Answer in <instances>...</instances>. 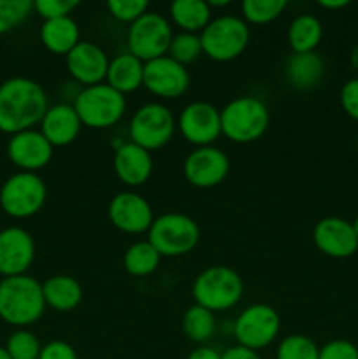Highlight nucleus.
<instances>
[{
  "mask_svg": "<svg viewBox=\"0 0 358 359\" xmlns=\"http://www.w3.org/2000/svg\"><path fill=\"white\" fill-rule=\"evenodd\" d=\"M48 109V95L37 81L11 77L0 84V132L16 135L32 130Z\"/></svg>",
  "mask_w": 358,
  "mask_h": 359,
  "instance_id": "obj_1",
  "label": "nucleus"
},
{
  "mask_svg": "<svg viewBox=\"0 0 358 359\" xmlns=\"http://www.w3.org/2000/svg\"><path fill=\"white\" fill-rule=\"evenodd\" d=\"M46 309L42 284L30 276L6 277L0 283V318L7 325L30 326L42 318Z\"/></svg>",
  "mask_w": 358,
  "mask_h": 359,
  "instance_id": "obj_2",
  "label": "nucleus"
},
{
  "mask_svg": "<svg viewBox=\"0 0 358 359\" xmlns=\"http://www.w3.org/2000/svg\"><path fill=\"white\" fill-rule=\"evenodd\" d=\"M244 293L241 276L234 269L214 265L202 270L193 280L192 294L197 305L211 312H223L235 307Z\"/></svg>",
  "mask_w": 358,
  "mask_h": 359,
  "instance_id": "obj_3",
  "label": "nucleus"
},
{
  "mask_svg": "<svg viewBox=\"0 0 358 359\" xmlns=\"http://www.w3.org/2000/svg\"><path fill=\"white\" fill-rule=\"evenodd\" d=\"M221 112V135L235 144H249L267 132L270 112L260 98L237 97Z\"/></svg>",
  "mask_w": 358,
  "mask_h": 359,
  "instance_id": "obj_4",
  "label": "nucleus"
},
{
  "mask_svg": "<svg viewBox=\"0 0 358 359\" xmlns=\"http://www.w3.org/2000/svg\"><path fill=\"white\" fill-rule=\"evenodd\" d=\"M72 105L83 126L97 130L116 125L126 111L125 95L116 91L107 83L83 88L76 95Z\"/></svg>",
  "mask_w": 358,
  "mask_h": 359,
  "instance_id": "obj_5",
  "label": "nucleus"
},
{
  "mask_svg": "<svg viewBox=\"0 0 358 359\" xmlns=\"http://www.w3.org/2000/svg\"><path fill=\"white\" fill-rule=\"evenodd\" d=\"M150 244L165 258L192 252L200 241V228L193 217L179 212L158 216L147 231Z\"/></svg>",
  "mask_w": 358,
  "mask_h": 359,
  "instance_id": "obj_6",
  "label": "nucleus"
},
{
  "mask_svg": "<svg viewBox=\"0 0 358 359\" xmlns=\"http://www.w3.org/2000/svg\"><path fill=\"white\" fill-rule=\"evenodd\" d=\"M249 27L242 18L220 16L200 34L202 51L214 62H232L244 53L249 44Z\"/></svg>",
  "mask_w": 358,
  "mask_h": 359,
  "instance_id": "obj_7",
  "label": "nucleus"
},
{
  "mask_svg": "<svg viewBox=\"0 0 358 359\" xmlns=\"http://www.w3.org/2000/svg\"><path fill=\"white\" fill-rule=\"evenodd\" d=\"M48 196L44 181L35 172H18L4 182L0 205L9 216L23 219L37 214Z\"/></svg>",
  "mask_w": 358,
  "mask_h": 359,
  "instance_id": "obj_8",
  "label": "nucleus"
},
{
  "mask_svg": "<svg viewBox=\"0 0 358 359\" xmlns=\"http://www.w3.org/2000/svg\"><path fill=\"white\" fill-rule=\"evenodd\" d=\"M172 37L174 35L171 23L165 20V16L158 13H146L130 25L126 35L128 53L142 60L144 63L151 62L167 55Z\"/></svg>",
  "mask_w": 358,
  "mask_h": 359,
  "instance_id": "obj_9",
  "label": "nucleus"
},
{
  "mask_svg": "<svg viewBox=\"0 0 358 359\" xmlns=\"http://www.w3.org/2000/svg\"><path fill=\"white\" fill-rule=\"evenodd\" d=\"M130 142L154 151L164 147L172 139L175 130V119L171 109L158 102H150L137 109L130 121Z\"/></svg>",
  "mask_w": 358,
  "mask_h": 359,
  "instance_id": "obj_10",
  "label": "nucleus"
},
{
  "mask_svg": "<svg viewBox=\"0 0 358 359\" xmlns=\"http://www.w3.org/2000/svg\"><path fill=\"white\" fill-rule=\"evenodd\" d=\"M279 330L281 318L276 309L267 304H255L244 309L235 319L234 335L239 346L258 353L276 340Z\"/></svg>",
  "mask_w": 358,
  "mask_h": 359,
  "instance_id": "obj_11",
  "label": "nucleus"
},
{
  "mask_svg": "<svg viewBox=\"0 0 358 359\" xmlns=\"http://www.w3.org/2000/svg\"><path fill=\"white\" fill-rule=\"evenodd\" d=\"M186 181L200 189H209L221 184L230 172V160L220 147H197L186 156L183 165Z\"/></svg>",
  "mask_w": 358,
  "mask_h": 359,
  "instance_id": "obj_12",
  "label": "nucleus"
},
{
  "mask_svg": "<svg viewBox=\"0 0 358 359\" xmlns=\"http://www.w3.org/2000/svg\"><path fill=\"white\" fill-rule=\"evenodd\" d=\"M179 130L193 146H213L221 135V112L209 102H192L179 114Z\"/></svg>",
  "mask_w": 358,
  "mask_h": 359,
  "instance_id": "obj_13",
  "label": "nucleus"
},
{
  "mask_svg": "<svg viewBox=\"0 0 358 359\" xmlns=\"http://www.w3.org/2000/svg\"><path fill=\"white\" fill-rule=\"evenodd\" d=\"M142 86L157 97L172 100L188 90L190 74L185 65L165 55L144 63Z\"/></svg>",
  "mask_w": 358,
  "mask_h": 359,
  "instance_id": "obj_14",
  "label": "nucleus"
},
{
  "mask_svg": "<svg viewBox=\"0 0 358 359\" xmlns=\"http://www.w3.org/2000/svg\"><path fill=\"white\" fill-rule=\"evenodd\" d=\"M107 216L114 228L130 235L150 231L154 221L151 203L135 191H121L112 196Z\"/></svg>",
  "mask_w": 358,
  "mask_h": 359,
  "instance_id": "obj_15",
  "label": "nucleus"
},
{
  "mask_svg": "<svg viewBox=\"0 0 358 359\" xmlns=\"http://www.w3.org/2000/svg\"><path fill=\"white\" fill-rule=\"evenodd\" d=\"M314 245L330 258H350L358 249V237L350 221L343 217H323L312 230Z\"/></svg>",
  "mask_w": 358,
  "mask_h": 359,
  "instance_id": "obj_16",
  "label": "nucleus"
},
{
  "mask_svg": "<svg viewBox=\"0 0 358 359\" xmlns=\"http://www.w3.org/2000/svg\"><path fill=\"white\" fill-rule=\"evenodd\" d=\"M34 258L35 244L27 230L11 226L0 231V273L2 276H25Z\"/></svg>",
  "mask_w": 358,
  "mask_h": 359,
  "instance_id": "obj_17",
  "label": "nucleus"
},
{
  "mask_svg": "<svg viewBox=\"0 0 358 359\" xmlns=\"http://www.w3.org/2000/svg\"><path fill=\"white\" fill-rule=\"evenodd\" d=\"M109 62L104 49L93 42L81 41L69 55L65 56V65L76 83L86 86L100 84L107 76Z\"/></svg>",
  "mask_w": 358,
  "mask_h": 359,
  "instance_id": "obj_18",
  "label": "nucleus"
},
{
  "mask_svg": "<svg viewBox=\"0 0 358 359\" xmlns=\"http://www.w3.org/2000/svg\"><path fill=\"white\" fill-rule=\"evenodd\" d=\"M9 160L21 172H37L44 168L53 158V146L37 130H27L11 137L7 144Z\"/></svg>",
  "mask_w": 358,
  "mask_h": 359,
  "instance_id": "obj_19",
  "label": "nucleus"
},
{
  "mask_svg": "<svg viewBox=\"0 0 358 359\" xmlns=\"http://www.w3.org/2000/svg\"><path fill=\"white\" fill-rule=\"evenodd\" d=\"M114 172L123 184L137 188L147 182L153 174V158L144 147L133 142H123L116 147Z\"/></svg>",
  "mask_w": 358,
  "mask_h": 359,
  "instance_id": "obj_20",
  "label": "nucleus"
},
{
  "mask_svg": "<svg viewBox=\"0 0 358 359\" xmlns=\"http://www.w3.org/2000/svg\"><path fill=\"white\" fill-rule=\"evenodd\" d=\"M81 126L83 123L74 105L62 102L46 111L41 121V133L53 147H65L77 139Z\"/></svg>",
  "mask_w": 358,
  "mask_h": 359,
  "instance_id": "obj_21",
  "label": "nucleus"
},
{
  "mask_svg": "<svg viewBox=\"0 0 358 359\" xmlns=\"http://www.w3.org/2000/svg\"><path fill=\"white\" fill-rule=\"evenodd\" d=\"M325 76V62L316 51L291 53L284 62V77L300 91L314 90Z\"/></svg>",
  "mask_w": 358,
  "mask_h": 359,
  "instance_id": "obj_22",
  "label": "nucleus"
},
{
  "mask_svg": "<svg viewBox=\"0 0 358 359\" xmlns=\"http://www.w3.org/2000/svg\"><path fill=\"white\" fill-rule=\"evenodd\" d=\"M105 81L111 88L121 95L132 93L142 86L144 62L133 56L132 53H121L109 62Z\"/></svg>",
  "mask_w": 358,
  "mask_h": 359,
  "instance_id": "obj_23",
  "label": "nucleus"
},
{
  "mask_svg": "<svg viewBox=\"0 0 358 359\" xmlns=\"http://www.w3.org/2000/svg\"><path fill=\"white\" fill-rule=\"evenodd\" d=\"M41 41L55 55H69L81 42L79 25L70 16L48 20L41 27Z\"/></svg>",
  "mask_w": 358,
  "mask_h": 359,
  "instance_id": "obj_24",
  "label": "nucleus"
},
{
  "mask_svg": "<svg viewBox=\"0 0 358 359\" xmlns=\"http://www.w3.org/2000/svg\"><path fill=\"white\" fill-rule=\"evenodd\" d=\"M46 305L56 312H70L83 300V287L79 280L70 276H53L42 284Z\"/></svg>",
  "mask_w": 358,
  "mask_h": 359,
  "instance_id": "obj_25",
  "label": "nucleus"
},
{
  "mask_svg": "<svg viewBox=\"0 0 358 359\" xmlns=\"http://www.w3.org/2000/svg\"><path fill=\"white\" fill-rule=\"evenodd\" d=\"M209 4L206 0H175L171 4V18L174 23L188 34H202L211 23Z\"/></svg>",
  "mask_w": 358,
  "mask_h": 359,
  "instance_id": "obj_26",
  "label": "nucleus"
},
{
  "mask_svg": "<svg viewBox=\"0 0 358 359\" xmlns=\"http://www.w3.org/2000/svg\"><path fill=\"white\" fill-rule=\"evenodd\" d=\"M323 37L321 21L312 14H300L288 28V44L293 53H312Z\"/></svg>",
  "mask_w": 358,
  "mask_h": 359,
  "instance_id": "obj_27",
  "label": "nucleus"
},
{
  "mask_svg": "<svg viewBox=\"0 0 358 359\" xmlns=\"http://www.w3.org/2000/svg\"><path fill=\"white\" fill-rule=\"evenodd\" d=\"M160 252L150 244V241L133 242L123 255V266L133 277H147L160 265Z\"/></svg>",
  "mask_w": 358,
  "mask_h": 359,
  "instance_id": "obj_28",
  "label": "nucleus"
},
{
  "mask_svg": "<svg viewBox=\"0 0 358 359\" xmlns=\"http://www.w3.org/2000/svg\"><path fill=\"white\" fill-rule=\"evenodd\" d=\"M216 332V319L214 312L200 307V305H192L186 309L183 316V333L186 339L195 344L209 342Z\"/></svg>",
  "mask_w": 358,
  "mask_h": 359,
  "instance_id": "obj_29",
  "label": "nucleus"
},
{
  "mask_svg": "<svg viewBox=\"0 0 358 359\" xmlns=\"http://www.w3.org/2000/svg\"><path fill=\"white\" fill-rule=\"evenodd\" d=\"M286 6V0H244L241 6L242 20L251 25H267L279 18Z\"/></svg>",
  "mask_w": 358,
  "mask_h": 359,
  "instance_id": "obj_30",
  "label": "nucleus"
},
{
  "mask_svg": "<svg viewBox=\"0 0 358 359\" xmlns=\"http://www.w3.org/2000/svg\"><path fill=\"white\" fill-rule=\"evenodd\" d=\"M276 359H319V347L305 335H290L277 346Z\"/></svg>",
  "mask_w": 358,
  "mask_h": 359,
  "instance_id": "obj_31",
  "label": "nucleus"
},
{
  "mask_svg": "<svg viewBox=\"0 0 358 359\" xmlns=\"http://www.w3.org/2000/svg\"><path fill=\"white\" fill-rule=\"evenodd\" d=\"M202 42H200V34H188V32H181V34L172 37L171 46H168V56L181 65H188V63L195 62L200 55H202Z\"/></svg>",
  "mask_w": 358,
  "mask_h": 359,
  "instance_id": "obj_32",
  "label": "nucleus"
},
{
  "mask_svg": "<svg viewBox=\"0 0 358 359\" xmlns=\"http://www.w3.org/2000/svg\"><path fill=\"white\" fill-rule=\"evenodd\" d=\"M6 351L11 359H39L42 346L37 337L28 330H18L7 340Z\"/></svg>",
  "mask_w": 358,
  "mask_h": 359,
  "instance_id": "obj_33",
  "label": "nucleus"
},
{
  "mask_svg": "<svg viewBox=\"0 0 358 359\" xmlns=\"http://www.w3.org/2000/svg\"><path fill=\"white\" fill-rule=\"evenodd\" d=\"M34 11L32 0H0V35L14 30Z\"/></svg>",
  "mask_w": 358,
  "mask_h": 359,
  "instance_id": "obj_34",
  "label": "nucleus"
},
{
  "mask_svg": "<svg viewBox=\"0 0 358 359\" xmlns=\"http://www.w3.org/2000/svg\"><path fill=\"white\" fill-rule=\"evenodd\" d=\"M150 4L146 0H109L107 9L118 21L130 23L139 20L142 14L147 13Z\"/></svg>",
  "mask_w": 358,
  "mask_h": 359,
  "instance_id": "obj_35",
  "label": "nucleus"
},
{
  "mask_svg": "<svg viewBox=\"0 0 358 359\" xmlns=\"http://www.w3.org/2000/svg\"><path fill=\"white\" fill-rule=\"evenodd\" d=\"M77 6H79V2H76V0H37V2H34V11H37L42 20L48 21L70 16V13Z\"/></svg>",
  "mask_w": 358,
  "mask_h": 359,
  "instance_id": "obj_36",
  "label": "nucleus"
},
{
  "mask_svg": "<svg viewBox=\"0 0 358 359\" xmlns=\"http://www.w3.org/2000/svg\"><path fill=\"white\" fill-rule=\"evenodd\" d=\"M319 359H358V347L347 340H332L319 349Z\"/></svg>",
  "mask_w": 358,
  "mask_h": 359,
  "instance_id": "obj_37",
  "label": "nucleus"
},
{
  "mask_svg": "<svg viewBox=\"0 0 358 359\" xmlns=\"http://www.w3.org/2000/svg\"><path fill=\"white\" fill-rule=\"evenodd\" d=\"M340 105L350 118L358 121V77L347 81L340 90Z\"/></svg>",
  "mask_w": 358,
  "mask_h": 359,
  "instance_id": "obj_38",
  "label": "nucleus"
},
{
  "mask_svg": "<svg viewBox=\"0 0 358 359\" xmlns=\"http://www.w3.org/2000/svg\"><path fill=\"white\" fill-rule=\"evenodd\" d=\"M39 359H79L77 358L76 349L70 344L63 342V340H53V342L46 344L41 351Z\"/></svg>",
  "mask_w": 358,
  "mask_h": 359,
  "instance_id": "obj_39",
  "label": "nucleus"
},
{
  "mask_svg": "<svg viewBox=\"0 0 358 359\" xmlns=\"http://www.w3.org/2000/svg\"><path fill=\"white\" fill-rule=\"evenodd\" d=\"M221 359H262L256 351L246 349L242 346H234L221 354Z\"/></svg>",
  "mask_w": 358,
  "mask_h": 359,
  "instance_id": "obj_40",
  "label": "nucleus"
},
{
  "mask_svg": "<svg viewBox=\"0 0 358 359\" xmlns=\"http://www.w3.org/2000/svg\"><path fill=\"white\" fill-rule=\"evenodd\" d=\"M186 359H221V353L214 349V347L200 346L197 349H193Z\"/></svg>",
  "mask_w": 358,
  "mask_h": 359,
  "instance_id": "obj_41",
  "label": "nucleus"
},
{
  "mask_svg": "<svg viewBox=\"0 0 358 359\" xmlns=\"http://www.w3.org/2000/svg\"><path fill=\"white\" fill-rule=\"evenodd\" d=\"M347 4V0H318V6L323 9H343Z\"/></svg>",
  "mask_w": 358,
  "mask_h": 359,
  "instance_id": "obj_42",
  "label": "nucleus"
},
{
  "mask_svg": "<svg viewBox=\"0 0 358 359\" xmlns=\"http://www.w3.org/2000/svg\"><path fill=\"white\" fill-rule=\"evenodd\" d=\"M350 62H351V67H353V69L358 72V46H354L353 51H351Z\"/></svg>",
  "mask_w": 358,
  "mask_h": 359,
  "instance_id": "obj_43",
  "label": "nucleus"
},
{
  "mask_svg": "<svg viewBox=\"0 0 358 359\" xmlns=\"http://www.w3.org/2000/svg\"><path fill=\"white\" fill-rule=\"evenodd\" d=\"M0 359H11L9 353L6 351V347H0Z\"/></svg>",
  "mask_w": 358,
  "mask_h": 359,
  "instance_id": "obj_44",
  "label": "nucleus"
},
{
  "mask_svg": "<svg viewBox=\"0 0 358 359\" xmlns=\"http://www.w3.org/2000/svg\"><path fill=\"white\" fill-rule=\"evenodd\" d=\"M351 224H353V228H354V233H357V237H358V216H357V219H354L353 223H351Z\"/></svg>",
  "mask_w": 358,
  "mask_h": 359,
  "instance_id": "obj_45",
  "label": "nucleus"
},
{
  "mask_svg": "<svg viewBox=\"0 0 358 359\" xmlns=\"http://www.w3.org/2000/svg\"><path fill=\"white\" fill-rule=\"evenodd\" d=\"M357 147H358V137H357Z\"/></svg>",
  "mask_w": 358,
  "mask_h": 359,
  "instance_id": "obj_46",
  "label": "nucleus"
}]
</instances>
